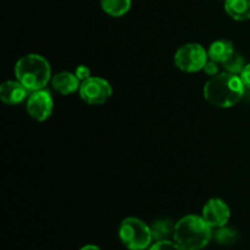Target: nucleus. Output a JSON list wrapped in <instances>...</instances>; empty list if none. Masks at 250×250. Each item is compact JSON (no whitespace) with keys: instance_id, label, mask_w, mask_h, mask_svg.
<instances>
[{"instance_id":"10","label":"nucleus","mask_w":250,"mask_h":250,"mask_svg":"<svg viewBox=\"0 0 250 250\" xmlns=\"http://www.w3.org/2000/svg\"><path fill=\"white\" fill-rule=\"evenodd\" d=\"M80 82L81 81L78 80L75 73L67 72V71L56 73L51 78V85L61 95H70L77 92L80 89Z\"/></svg>"},{"instance_id":"17","label":"nucleus","mask_w":250,"mask_h":250,"mask_svg":"<svg viewBox=\"0 0 250 250\" xmlns=\"http://www.w3.org/2000/svg\"><path fill=\"white\" fill-rule=\"evenodd\" d=\"M149 250H183L176 243L175 241L165 239V241H158L149 247Z\"/></svg>"},{"instance_id":"4","label":"nucleus","mask_w":250,"mask_h":250,"mask_svg":"<svg viewBox=\"0 0 250 250\" xmlns=\"http://www.w3.org/2000/svg\"><path fill=\"white\" fill-rule=\"evenodd\" d=\"M119 237L122 244L129 250H146L153 241L150 226L137 217H127L121 222Z\"/></svg>"},{"instance_id":"7","label":"nucleus","mask_w":250,"mask_h":250,"mask_svg":"<svg viewBox=\"0 0 250 250\" xmlns=\"http://www.w3.org/2000/svg\"><path fill=\"white\" fill-rule=\"evenodd\" d=\"M54 109V100L50 93L45 89L32 92L27 98L26 110L36 121H45L50 117Z\"/></svg>"},{"instance_id":"8","label":"nucleus","mask_w":250,"mask_h":250,"mask_svg":"<svg viewBox=\"0 0 250 250\" xmlns=\"http://www.w3.org/2000/svg\"><path fill=\"white\" fill-rule=\"evenodd\" d=\"M202 216L210 225V227L219 229L226 226L231 217V210L226 202L220 198H212L203 207Z\"/></svg>"},{"instance_id":"9","label":"nucleus","mask_w":250,"mask_h":250,"mask_svg":"<svg viewBox=\"0 0 250 250\" xmlns=\"http://www.w3.org/2000/svg\"><path fill=\"white\" fill-rule=\"evenodd\" d=\"M28 92L20 81H6L0 87V99L6 105H17L26 99Z\"/></svg>"},{"instance_id":"6","label":"nucleus","mask_w":250,"mask_h":250,"mask_svg":"<svg viewBox=\"0 0 250 250\" xmlns=\"http://www.w3.org/2000/svg\"><path fill=\"white\" fill-rule=\"evenodd\" d=\"M81 99L88 105H102L112 94V88L106 80L102 77H89L80 85Z\"/></svg>"},{"instance_id":"2","label":"nucleus","mask_w":250,"mask_h":250,"mask_svg":"<svg viewBox=\"0 0 250 250\" xmlns=\"http://www.w3.org/2000/svg\"><path fill=\"white\" fill-rule=\"evenodd\" d=\"M214 237L212 227L198 215H187L175 225L173 241L183 250H202Z\"/></svg>"},{"instance_id":"15","label":"nucleus","mask_w":250,"mask_h":250,"mask_svg":"<svg viewBox=\"0 0 250 250\" xmlns=\"http://www.w3.org/2000/svg\"><path fill=\"white\" fill-rule=\"evenodd\" d=\"M224 65V68L226 70V72L233 73V75H241V72L243 71V68L246 67V61H244V58L239 54L234 53L229 60L226 61Z\"/></svg>"},{"instance_id":"5","label":"nucleus","mask_w":250,"mask_h":250,"mask_svg":"<svg viewBox=\"0 0 250 250\" xmlns=\"http://www.w3.org/2000/svg\"><path fill=\"white\" fill-rule=\"evenodd\" d=\"M208 60V51L198 43L185 44L176 51L173 58L176 67L188 73L202 71Z\"/></svg>"},{"instance_id":"18","label":"nucleus","mask_w":250,"mask_h":250,"mask_svg":"<svg viewBox=\"0 0 250 250\" xmlns=\"http://www.w3.org/2000/svg\"><path fill=\"white\" fill-rule=\"evenodd\" d=\"M203 71H204L208 76H211V77H214V76H216L217 73H219V66H217V62H215V61L210 60L209 59V60H208V62L205 63Z\"/></svg>"},{"instance_id":"14","label":"nucleus","mask_w":250,"mask_h":250,"mask_svg":"<svg viewBox=\"0 0 250 250\" xmlns=\"http://www.w3.org/2000/svg\"><path fill=\"white\" fill-rule=\"evenodd\" d=\"M151 234H153V241H165L173 237L175 231V225L170 220H158L150 226Z\"/></svg>"},{"instance_id":"21","label":"nucleus","mask_w":250,"mask_h":250,"mask_svg":"<svg viewBox=\"0 0 250 250\" xmlns=\"http://www.w3.org/2000/svg\"><path fill=\"white\" fill-rule=\"evenodd\" d=\"M80 250H102V249L97 246H93V244H88V246L82 247Z\"/></svg>"},{"instance_id":"19","label":"nucleus","mask_w":250,"mask_h":250,"mask_svg":"<svg viewBox=\"0 0 250 250\" xmlns=\"http://www.w3.org/2000/svg\"><path fill=\"white\" fill-rule=\"evenodd\" d=\"M75 75L77 76V78L81 81V82H83V81H85V80H88L89 77H92V76H90V70L84 65L78 66L75 71Z\"/></svg>"},{"instance_id":"13","label":"nucleus","mask_w":250,"mask_h":250,"mask_svg":"<svg viewBox=\"0 0 250 250\" xmlns=\"http://www.w3.org/2000/svg\"><path fill=\"white\" fill-rule=\"evenodd\" d=\"M102 9L111 17H121L131 9V0H100Z\"/></svg>"},{"instance_id":"12","label":"nucleus","mask_w":250,"mask_h":250,"mask_svg":"<svg viewBox=\"0 0 250 250\" xmlns=\"http://www.w3.org/2000/svg\"><path fill=\"white\" fill-rule=\"evenodd\" d=\"M225 10L236 21L250 20V0H225Z\"/></svg>"},{"instance_id":"1","label":"nucleus","mask_w":250,"mask_h":250,"mask_svg":"<svg viewBox=\"0 0 250 250\" xmlns=\"http://www.w3.org/2000/svg\"><path fill=\"white\" fill-rule=\"evenodd\" d=\"M244 87L241 77L229 72L217 73L204 85V98L217 107H232L238 104L244 95Z\"/></svg>"},{"instance_id":"16","label":"nucleus","mask_w":250,"mask_h":250,"mask_svg":"<svg viewBox=\"0 0 250 250\" xmlns=\"http://www.w3.org/2000/svg\"><path fill=\"white\" fill-rule=\"evenodd\" d=\"M214 237L220 244H232L236 242L238 236H237V232L234 229L224 226L217 229V231L214 233Z\"/></svg>"},{"instance_id":"20","label":"nucleus","mask_w":250,"mask_h":250,"mask_svg":"<svg viewBox=\"0 0 250 250\" xmlns=\"http://www.w3.org/2000/svg\"><path fill=\"white\" fill-rule=\"evenodd\" d=\"M239 77H241L246 89H250V63H247L246 67L243 68V71L239 75Z\"/></svg>"},{"instance_id":"3","label":"nucleus","mask_w":250,"mask_h":250,"mask_svg":"<svg viewBox=\"0 0 250 250\" xmlns=\"http://www.w3.org/2000/svg\"><path fill=\"white\" fill-rule=\"evenodd\" d=\"M15 76L29 92L44 89L51 80L50 63L42 55L28 54L17 60Z\"/></svg>"},{"instance_id":"11","label":"nucleus","mask_w":250,"mask_h":250,"mask_svg":"<svg viewBox=\"0 0 250 250\" xmlns=\"http://www.w3.org/2000/svg\"><path fill=\"white\" fill-rule=\"evenodd\" d=\"M234 54V48L232 42L227 39H219L210 44L208 49V56L210 60L217 63H225Z\"/></svg>"}]
</instances>
